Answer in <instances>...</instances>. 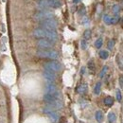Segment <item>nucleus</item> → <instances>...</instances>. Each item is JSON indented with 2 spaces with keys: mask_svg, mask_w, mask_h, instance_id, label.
Listing matches in <instances>:
<instances>
[{
  "mask_svg": "<svg viewBox=\"0 0 123 123\" xmlns=\"http://www.w3.org/2000/svg\"><path fill=\"white\" fill-rule=\"evenodd\" d=\"M44 113L48 116V117L50 118L51 121L57 122V121L59 120V116H58L53 110H51L50 108H45V109H44Z\"/></svg>",
  "mask_w": 123,
  "mask_h": 123,
  "instance_id": "8",
  "label": "nucleus"
},
{
  "mask_svg": "<svg viewBox=\"0 0 123 123\" xmlns=\"http://www.w3.org/2000/svg\"><path fill=\"white\" fill-rule=\"evenodd\" d=\"M103 118H104V117H103L102 112L101 111H97L96 112V120L98 123H102L103 122Z\"/></svg>",
  "mask_w": 123,
  "mask_h": 123,
  "instance_id": "12",
  "label": "nucleus"
},
{
  "mask_svg": "<svg viewBox=\"0 0 123 123\" xmlns=\"http://www.w3.org/2000/svg\"><path fill=\"white\" fill-rule=\"evenodd\" d=\"M99 57H100L102 60H106V59H108V57H109V53H108V51H106V50H101V51L99 52Z\"/></svg>",
  "mask_w": 123,
  "mask_h": 123,
  "instance_id": "17",
  "label": "nucleus"
},
{
  "mask_svg": "<svg viewBox=\"0 0 123 123\" xmlns=\"http://www.w3.org/2000/svg\"><path fill=\"white\" fill-rule=\"evenodd\" d=\"M116 61H117V63L118 67H119L120 69H123V55L122 54L118 53V54L117 55V57H116Z\"/></svg>",
  "mask_w": 123,
  "mask_h": 123,
  "instance_id": "11",
  "label": "nucleus"
},
{
  "mask_svg": "<svg viewBox=\"0 0 123 123\" xmlns=\"http://www.w3.org/2000/svg\"><path fill=\"white\" fill-rule=\"evenodd\" d=\"M87 91V84L83 83V84H80L79 85L77 88V92L79 94H84V93Z\"/></svg>",
  "mask_w": 123,
  "mask_h": 123,
  "instance_id": "13",
  "label": "nucleus"
},
{
  "mask_svg": "<svg viewBox=\"0 0 123 123\" xmlns=\"http://www.w3.org/2000/svg\"><path fill=\"white\" fill-rule=\"evenodd\" d=\"M113 12H114V13H115L116 15H117V13H118V12H119V6H118V5H115V6L113 7Z\"/></svg>",
  "mask_w": 123,
  "mask_h": 123,
  "instance_id": "24",
  "label": "nucleus"
},
{
  "mask_svg": "<svg viewBox=\"0 0 123 123\" xmlns=\"http://www.w3.org/2000/svg\"><path fill=\"white\" fill-rule=\"evenodd\" d=\"M40 26H41V29H44V30L55 31L57 29L58 23H57L56 20L51 18V19H46V20H44V21H41L40 22Z\"/></svg>",
  "mask_w": 123,
  "mask_h": 123,
  "instance_id": "3",
  "label": "nucleus"
},
{
  "mask_svg": "<svg viewBox=\"0 0 123 123\" xmlns=\"http://www.w3.org/2000/svg\"><path fill=\"white\" fill-rule=\"evenodd\" d=\"M38 6L40 8H59L61 7V2L59 0H39Z\"/></svg>",
  "mask_w": 123,
  "mask_h": 123,
  "instance_id": "4",
  "label": "nucleus"
},
{
  "mask_svg": "<svg viewBox=\"0 0 123 123\" xmlns=\"http://www.w3.org/2000/svg\"><path fill=\"white\" fill-rule=\"evenodd\" d=\"M33 36L38 39H47L55 42L58 39V34L55 31H47L44 29H36L33 31Z\"/></svg>",
  "mask_w": 123,
  "mask_h": 123,
  "instance_id": "1",
  "label": "nucleus"
},
{
  "mask_svg": "<svg viewBox=\"0 0 123 123\" xmlns=\"http://www.w3.org/2000/svg\"><path fill=\"white\" fill-rule=\"evenodd\" d=\"M118 82H119V85H120V88L123 89V76L121 75L119 79H118Z\"/></svg>",
  "mask_w": 123,
  "mask_h": 123,
  "instance_id": "27",
  "label": "nucleus"
},
{
  "mask_svg": "<svg viewBox=\"0 0 123 123\" xmlns=\"http://www.w3.org/2000/svg\"><path fill=\"white\" fill-rule=\"evenodd\" d=\"M114 46H115V41H114V40H110L109 43H108V48H109L110 50H112Z\"/></svg>",
  "mask_w": 123,
  "mask_h": 123,
  "instance_id": "25",
  "label": "nucleus"
},
{
  "mask_svg": "<svg viewBox=\"0 0 123 123\" xmlns=\"http://www.w3.org/2000/svg\"><path fill=\"white\" fill-rule=\"evenodd\" d=\"M102 44H103V40H102V38H98V39L95 42V46H96L97 48H100V47L102 46Z\"/></svg>",
  "mask_w": 123,
  "mask_h": 123,
  "instance_id": "19",
  "label": "nucleus"
},
{
  "mask_svg": "<svg viewBox=\"0 0 123 123\" xmlns=\"http://www.w3.org/2000/svg\"><path fill=\"white\" fill-rule=\"evenodd\" d=\"M101 90V82H98L96 85H95V88H94V93L96 95H98L100 93Z\"/></svg>",
  "mask_w": 123,
  "mask_h": 123,
  "instance_id": "16",
  "label": "nucleus"
},
{
  "mask_svg": "<svg viewBox=\"0 0 123 123\" xmlns=\"http://www.w3.org/2000/svg\"><path fill=\"white\" fill-rule=\"evenodd\" d=\"M80 45H81V48H82V49H86V47H87V43H86L85 40H82L81 43H80Z\"/></svg>",
  "mask_w": 123,
  "mask_h": 123,
  "instance_id": "26",
  "label": "nucleus"
},
{
  "mask_svg": "<svg viewBox=\"0 0 123 123\" xmlns=\"http://www.w3.org/2000/svg\"><path fill=\"white\" fill-rule=\"evenodd\" d=\"M103 21H104V23H105V24H107V25H111V24H112V17H111V16H109L108 14H105V15L103 16Z\"/></svg>",
  "mask_w": 123,
  "mask_h": 123,
  "instance_id": "18",
  "label": "nucleus"
},
{
  "mask_svg": "<svg viewBox=\"0 0 123 123\" xmlns=\"http://www.w3.org/2000/svg\"><path fill=\"white\" fill-rule=\"evenodd\" d=\"M81 74H84V67L81 68Z\"/></svg>",
  "mask_w": 123,
  "mask_h": 123,
  "instance_id": "28",
  "label": "nucleus"
},
{
  "mask_svg": "<svg viewBox=\"0 0 123 123\" xmlns=\"http://www.w3.org/2000/svg\"><path fill=\"white\" fill-rule=\"evenodd\" d=\"M43 75H44V78L46 79L48 82H53V81L56 80V75H55V73L52 72V71L45 70L44 73H43Z\"/></svg>",
  "mask_w": 123,
  "mask_h": 123,
  "instance_id": "10",
  "label": "nucleus"
},
{
  "mask_svg": "<svg viewBox=\"0 0 123 123\" xmlns=\"http://www.w3.org/2000/svg\"><path fill=\"white\" fill-rule=\"evenodd\" d=\"M56 93H58L56 85H55L54 83H52V82H47L46 85V94H48V95H55Z\"/></svg>",
  "mask_w": 123,
  "mask_h": 123,
  "instance_id": "9",
  "label": "nucleus"
},
{
  "mask_svg": "<svg viewBox=\"0 0 123 123\" xmlns=\"http://www.w3.org/2000/svg\"><path fill=\"white\" fill-rule=\"evenodd\" d=\"M83 37H84L85 40L90 39L91 38V31L90 30H86V31H84V33H83Z\"/></svg>",
  "mask_w": 123,
  "mask_h": 123,
  "instance_id": "20",
  "label": "nucleus"
},
{
  "mask_svg": "<svg viewBox=\"0 0 123 123\" xmlns=\"http://www.w3.org/2000/svg\"><path fill=\"white\" fill-rule=\"evenodd\" d=\"M53 12H48V11H40L38 12H36L34 14V19L37 20V21H44V20H46V19H51L53 18Z\"/></svg>",
  "mask_w": 123,
  "mask_h": 123,
  "instance_id": "5",
  "label": "nucleus"
},
{
  "mask_svg": "<svg viewBox=\"0 0 123 123\" xmlns=\"http://www.w3.org/2000/svg\"><path fill=\"white\" fill-rule=\"evenodd\" d=\"M88 68H89V70L92 71V72L95 71V63H94L93 61L88 62Z\"/></svg>",
  "mask_w": 123,
  "mask_h": 123,
  "instance_id": "23",
  "label": "nucleus"
},
{
  "mask_svg": "<svg viewBox=\"0 0 123 123\" xmlns=\"http://www.w3.org/2000/svg\"><path fill=\"white\" fill-rule=\"evenodd\" d=\"M117 99L118 102H120L122 100V94H121V91L119 89L117 90Z\"/></svg>",
  "mask_w": 123,
  "mask_h": 123,
  "instance_id": "21",
  "label": "nucleus"
},
{
  "mask_svg": "<svg viewBox=\"0 0 123 123\" xmlns=\"http://www.w3.org/2000/svg\"><path fill=\"white\" fill-rule=\"evenodd\" d=\"M104 104L106 105V106H112L113 104H114V98H112V97H106L105 98H104Z\"/></svg>",
  "mask_w": 123,
  "mask_h": 123,
  "instance_id": "15",
  "label": "nucleus"
},
{
  "mask_svg": "<svg viewBox=\"0 0 123 123\" xmlns=\"http://www.w3.org/2000/svg\"><path fill=\"white\" fill-rule=\"evenodd\" d=\"M79 1H80V0H73V2H74V3H78Z\"/></svg>",
  "mask_w": 123,
  "mask_h": 123,
  "instance_id": "29",
  "label": "nucleus"
},
{
  "mask_svg": "<svg viewBox=\"0 0 123 123\" xmlns=\"http://www.w3.org/2000/svg\"><path fill=\"white\" fill-rule=\"evenodd\" d=\"M44 67L46 70H49V71H52V72H59L62 69V65L60 62L56 61H51L46 62L44 64Z\"/></svg>",
  "mask_w": 123,
  "mask_h": 123,
  "instance_id": "6",
  "label": "nucleus"
},
{
  "mask_svg": "<svg viewBox=\"0 0 123 123\" xmlns=\"http://www.w3.org/2000/svg\"><path fill=\"white\" fill-rule=\"evenodd\" d=\"M116 120H117V116H116V114L113 113V112L109 113V114H108V121H109V123H115Z\"/></svg>",
  "mask_w": 123,
  "mask_h": 123,
  "instance_id": "14",
  "label": "nucleus"
},
{
  "mask_svg": "<svg viewBox=\"0 0 123 123\" xmlns=\"http://www.w3.org/2000/svg\"><path fill=\"white\" fill-rule=\"evenodd\" d=\"M37 56L39 58L43 59H50V60H57L59 55L55 50H45V49H40L37 51Z\"/></svg>",
  "mask_w": 123,
  "mask_h": 123,
  "instance_id": "2",
  "label": "nucleus"
},
{
  "mask_svg": "<svg viewBox=\"0 0 123 123\" xmlns=\"http://www.w3.org/2000/svg\"><path fill=\"white\" fill-rule=\"evenodd\" d=\"M108 71V66H103V68H102V70H101V72H100V74H99V77L100 78H103L104 77V75L107 73Z\"/></svg>",
  "mask_w": 123,
  "mask_h": 123,
  "instance_id": "22",
  "label": "nucleus"
},
{
  "mask_svg": "<svg viewBox=\"0 0 123 123\" xmlns=\"http://www.w3.org/2000/svg\"><path fill=\"white\" fill-rule=\"evenodd\" d=\"M37 46H39L41 49H45V48H52L54 46V42L49 41L47 39H40L37 42Z\"/></svg>",
  "mask_w": 123,
  "mask_h": 123,
  "instance_id": "7",
  "label": "nucleus"
}]
</instances>
